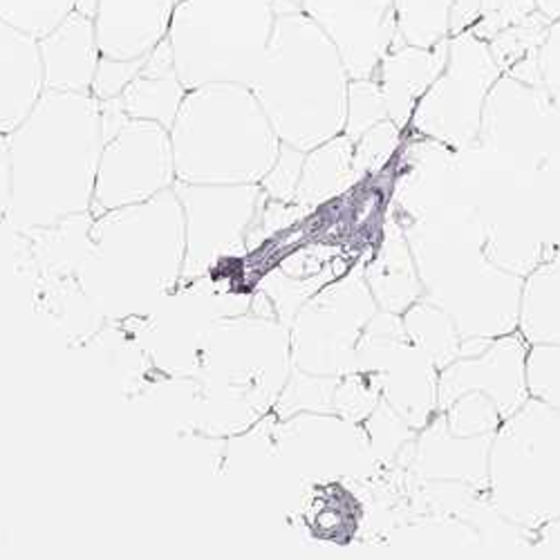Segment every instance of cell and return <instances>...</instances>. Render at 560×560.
<instances>
[{"label": "cell", "instance_id": "e0dca14e", "mask_svg": "<svg viewBox=\"0 0 560 560\" xmlns=\"http://www.w3.org/2000/svg\"><path fill=\"white\" fill-rule=\"evenodd\" d=\"M536 8L549 23L560 19V0H536Z\"/></svg>", "mask_w": 560, "mask_h": 560}, {"label": "cell", "instance_id": "ba28073f", "mask_svg": "<svg viewBox=\"0 0 560 560\" xmlns=\"http://www.w3.org/2000/svg\"><path fill=\"white\" fill-rule=\"evenodd\" d=\"M43 95L38 38L0 21V130H16Z\"/></svg>", "mask_w": 560, "mask_h": 560}, {"label": "cell", "instance_id": "3957f363", "mask_svg": "<svg viewBox=\"0 0 560 560\" xmlns=\"http://www.w3.org/2000/svg\"><path fill=\"white\" fill-rule=\"evenodd\" d=\"M276 23L273 0H179L168 43L186 90L252 85Z\"/></svg>", "mask_w": 560, "mask_h": 560}, {"label": "cell", "instance_id": "5b68a950", "mask_svg": "<svg viewBox=\"0 0 560 560\" xmlns=\"http://www.w3.org/2000/svg\"><path fill=\"white\" fill-rule=\"evenodd\" d=\"M301 10L337 45L350 79H375L397 40L395 0H303Z\"/></svg>", "mask_w": 560, "mask_h": 560}, {"label": "cell", "instance_id": "30bf717a", "mask_svg": "<svg viewBox=\"0 0 560 560\" xmlns=\"http://www.w3.org/2000/svg\"><path fill=\"white\" fill-rule=\"evenodd\" d=\"M186 90L173 61V50L168 38L162 40L158 48L144 59L142 68L135 74L121 95L124 110L130 119L155 121L164 128H171Z\"/></svg>", "mask_w": 560, "mask_h": 560}, {"label": "cell", "instance_id": "9c48e42d", "mask_svg": "<svg viewBox=\"0 0 560 560\" xmlns=\"http://www.w3.org/2000/svg\"><path fill=\"white\" fill-rule=\"evenodd\" d=\"M448 59V40L435 48H415L399 38L384 55L377 68V83L386 102L388 117L404 130L410 126L412 113L424 97V92L440 77Z\"/></svg>", "mask_w": 560, "mask_h": 560}, {"label": "cell", "instance_id": "d6986e66", "mask_svg": "<svg viewBox=\"0 0 560 560\" xmlns=\"http://www.w3.org/2000/svg\"><path fill=\"white\" fill-rule=\"evenodd\" d=\"M95 3H97V0H79L77 10H81L85 14H92V10H95Z\"/></svg>", "mask_w": 560, "mask_h": 560}, {"label": "cell", "instance_id": "5bb4252c", "mask_svg": "<svg viewBox=\"0 0 560 560\" xmlns=\"http://www.w3.org/2000/svg\"><path fill=\"white\" fill-rule=\"evenodd\" d=\"M542 14L536 8V0H482L480 21L471 27L480 38L491 40L495 34L538 21Z\"/></svg>", "mask_w": 560, "mask_h": 560}, {"label": "cell", "instance_id": "2e32d148", "mask_svg": "<svg viewBox=\"0 0 560 560\" xmlns=\"http://www.w3.org/2000/svg\"><path fill=\"white\" fill-rule=\"evenodd\" d=\"M538 79L549 95L560 102V19L547 25L538 48Z\"/></svg>", "mask_w": 560, "mask_h": 560}, {"label": "cell", "instance_id": "8992f818", "mask_svg": "<svg viewBox=\"0 0 560 560\" xmlns=\"http://www.w3.org/2000/svg\"><path fill=\"white\" fill-rule=\"evenodd\" d=\"M179 0H97L92 23L102 57L139 61L168 38Z\"/></svg>", "mask_w": 560, "mask_h": 560}, {"label": "cell", "instance_id": "7a4b0ae2", "mask_svg": "<svg viewBox=\"0 0 560 560\" xmlns=\"http://www.w3.org/2000/svg\"><path fill=\"white\" fill-rule=\"evenodd\" d=\"M171 128V147L186 171L260 175L283 144L254 90L243 83L189 90Z\"/></svg>", "mask_w": 560, "mask_h": 560}, {"label": "cell", "instance_id": "52a82bcc", "mask_svg": "<svg viewBox=\"0 0 560 560\" xmlns=\"http://www.w3.org/2000/svg\"><path fill=\"white\" fill-rule=\"evenodd\" d=\"M45 90L90 92L102 59L92 16L74 10L38 38Z\"/></svg>", "mask_w": 560, "mask_h": 560}, {"label": "cell", "instance_id": "ac0fdd59", "mask_svg": "<svg viewBox=\"0 0 560 560\" xmlns=\"http://www.w3.org/2000/svg\"><path fill=\"white\" fill-rule=\"evenodd\" d=\"M276 10H301L303 0H273Z\"/></svg>", "mask_w": 560, "mask_h": 560}, {"label": "cell", "instance_id": "4fadbf2b", "mask_svg": "<svg viewBox=\"0 0 560 560\" xmlns=\"http://www.w3.org/2000/svg\"><path fill=\"white\" fill-rule=\"evenodd\" d=\"M384 119L390 117L377 79H350L343 135H348L352 142H357L365 130H370Z\"/></svg>", "mask_w": 560, "mask_h": 560}, {"label": "cell", "instance_id": "6da1fadb", "mask_svg": "<svg viewBox=\"0 0 560 560\" xmlns=\"http://www.w3.org/2000/svg\"><path fill=\"white\" fill-rule=\"evenodd\" d=\"M350 74L337 45L303 10H276L254 83L256 100L285 147L312 151L346 128Z\"/></svg>", "mask_w": 560, "mask_h": 560}, {"label": "cell", "instance_id": "277c9868", "mask_svg": "<svg viewBox=\"0 0 560 560\" xmlns=\"http://www.w3.org/2000/svg\"><path fill=\"white\" fill-rule=\"evenodd\" d=\"M502 70L474 30L448 40V59L440 77L419 100L410 126L440 144L466 147L480 135L485 102Z\"/></svg>", "mask_w": 560, "mask_h": 560}, {"label": "cell", "instance_id": "7c38bea8", "mask_svg": "<svg viewBox=\"0 0 560 560\" xmlns=\"http://www.w3.org/2000/svg\"><path fill=\"white\" fill-rule=\"evenodd\" d=\"M77 8L79 0H0V21L40 38Z\"/></svg>", "mask_w": 560, "mask_h": 560}, {"label": "cell", "instance_id": "9a60e30c", "mask_svg": "<svg viewBox=\"0 0 560 560\" xmlns=\"http://www.w3.org/2000/svg\"><path fill=\"white\" fill-rule=\"evenodd\" d=\"M142 63H144V59L121 61V59L102 57L90 92L100 100H115V97L124 95V90L135 79V74L139 72V68H142Z\"/></svg>", "mask_w": 560, "mask_h": 560}, {"label": "cell", "instance_id": "8fae6325", "mask_svg": "<svg viewBox=\"0 0 560 560\" xmlns=\"http://www.w3.org/2000/svg\"><path fill=\"white\" fill-rule=\"evenodd\" d=\"M397 38L415 48H435L480 21L482 0H395Z\"/></svg>", "mask_w": 560, "mask_h": 560}]
</instances>
